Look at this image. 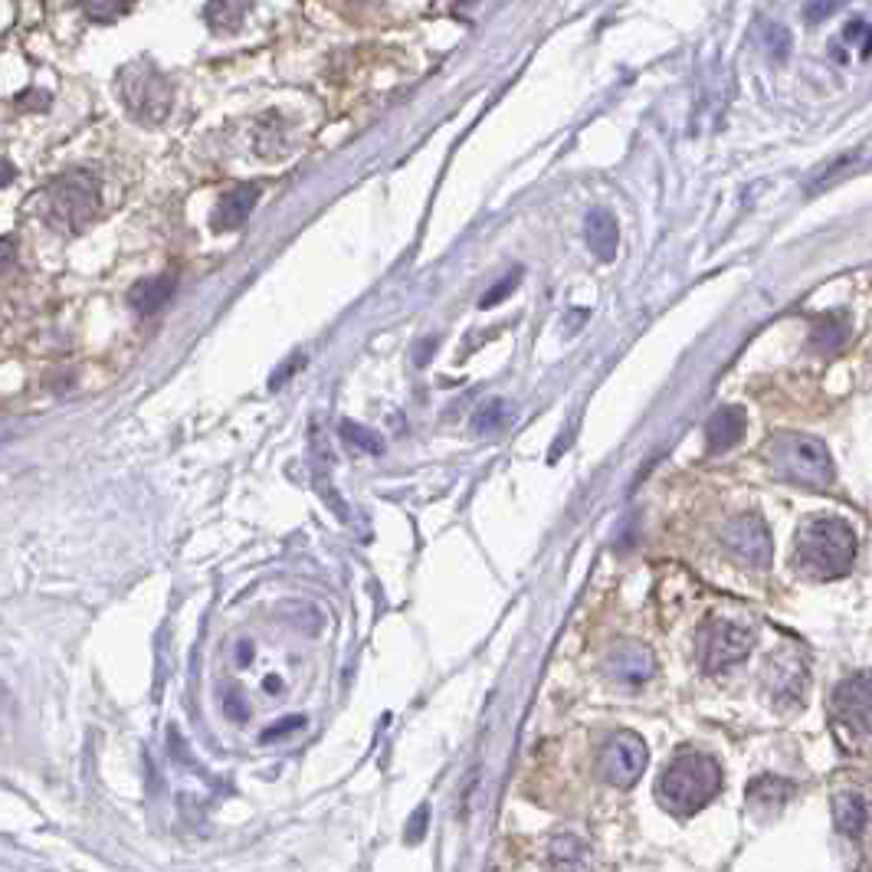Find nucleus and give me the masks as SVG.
Wrapping results in <instances>:
<instances>
[{"mask_svg":"<svg viewBox=\"0 0 872 872\" xmlns=\"http://www.w3.org/2000/svg\"><path fill=\"white\" fill-rule=\"evenodd\" d=\"M722 791V767L708 755H679L656 784L659 804L676 816H689L702 811Z\"/></svg>","mask_w":872,"mask_h":872,"instance_id":"f257e3e1","label":"nucleus"},{"mask_svg":"<svg viewBox=\"0 0 872 872\" xmlns=\"http://www.w3.org/2000/svg\"><path fill=\"white\" fill-rule=\"evenodd\" d=\"M856 558V535L843 519H814L797 535V561L807 575L833 581L850 575Z\"/></svg>","mask_w":872,"mask_h":872,"instance_id":"f03ea898","label":"nucleus"},{"mask_svg":"<svg viewBox=\"0 0 872 872\" xmlns=\"http://www.w3.org/2000/svg\"><path fill=\"white\" fill-rule=\"evenodd\" d=\"M102 194L99 180L89 172H69L57 177L47 190V217L50 224L66 233L86 231L99 214Z\"/></svg>","mask_w":872,"mask_h":872,"instance_id":"7ed1b4c3","label":"nucleus"},{"mask_svg":"<svg viewBox=\"0 0 872 872\" xmlns=\"http://www.w3.org/2000/svg\"><path fill=\"white\" fill-rule=\"evenodd\" d=\"M118 92H121V102L131 116L145 125H158L165 121L168 112H172V82L148 62H131L125 66L121 79H118Z\"/></svg>","mask_w":872,"mask_h":872,"instance_id":"20e7f679","label":"nucleus"},{"mask_svg":"<svg viewBox=\"0 0 872 872\" xmlns=\"http://www.w3.org/2000/svg\"><path fill=\"white\" fill-rule=\"evenodd\" d=\"M755 646V634L745 630L742 624L732 620H705L698 630V659L705 666V673H718L735 666L738 659H745Z\"/></svg>","mask_w":872,"mask_h":872,"instance_id":"39448f33","label":"nucleus"},{"mask_svg":"<svg viewBox=\"0 0 872 872\" xmlns=\"http://www.w3.org/2000/svg\"><path fill=\"white\" fill-rule=\"evenodd\" d=\"M833 725L836 732L846 728L843 742L846 748H863L870 742V676L866 673H856L850 676L836 696H833Z\"/></svg>","mask_w":872,"mask_h":872,"instance_id":"423d86ee","label":"nucleus"},{"mask_svg":"<svg viewBox=\"0 0 872 872\" xmlns=\"http://www.w3.org/2000/svg\"><path fill=\"white\" fill-rule=\"evenodd\" d=\"M777 460L794 482H804L811 489H826L833 482L830 453L814 437H787L777 447Z\"/></svg>","mask_w":872,"mask_h":872,"instance_id":"0eeeda50","label":"nucleus"},{"mask_svg":"<svg viewBox=\"0 0 872 872\" xmlns=\"http://www.w3.org/2000/svg\"><path fill=\"white\" fill-rule=\"evenodd\" d=\"M646 761H649V752L640 735L617 732L600 752V777L614 787H634L646 771Z\"/></svg>","mask_w":872,"mask_h":872,"instance_id":"6e6552de","label":"nucleus"},{"mask_svg":"<svg viewBox=\"0 0 872 872\" xmlns=\"http://www.w3.org/2000/svg\"><path fill=\"white\" fill-rule=\"evenodd\" d=\"M725 545L752 568H764L771 561V535L757 516H738L725 525Z\"/></svg>","mask_w":872,"mask_h":872,"instance_id":"1a4fd4ad","label":"nucleus"},{"mask_svg":"<svg viewBox=\"0 0 872 872\" xmlns=\"http://www.w3.org/2000/svg\"><path fill=\"white\" fill-rule=\"evenodd\" d=\"M607 666H610V676L620 679V683H627V686L646 683V679L656 673V659H653V653H649L643 643H634V640L620 643V646L610 653Z\"/></svg>","mask_w":872,"mask_h":872,"instance_id":"9d476101","label":"nucleus"},{"mask_svg":"<svg viewBox=\"0 0 872 872\" xmlns=\"http://www.w3.org/2000/svg\"><path fill=\"white\" fill-rule=\"evenodd\" d=\"M745 437V410L742 408H722L712 413L708 427H705V440H708V453L722 457L732 447H738Z\"/></svg>","mask_w":872,"mask_h":872,"instance_id":"9b49d317","label":"nucleus"},{"mask_svg":"<svg viewBox=\"0 0 872 872\" xmlns=\"http://www.w3.org/2000/svg\"><path fill=\"white\" fill-rule=\"evenodd\" d=\"M259 200V184H243V187H233L221 197L217 210H214V231H236L243 227V221L249 217V210L256 207Z\"/></svg>","mask_w":872,"mask_h":872,"instance_id":"f8f14e48","label":"nucleus"},{"mask_svg":"<svg viewBox=\"0 0 872 872\" xmlns=\"http://www.w3.org/2000/svg\"><path fill=\"white\" fill-rule=\"evenodd\" d=\"M175 290H177L175 276H151V280L135 283L131 292H128V298H131V308H135V312L151 315V312H158V308L168 305V298L175 295Z\"/></svg>","mask_w":872,"mask_h":872,"instance_id":"ddd939ff","label":"nucleus"},{"mask_svg":"<svg viewBox=\"0 0 872 872\" xmlns=\"http://www.w3.org/2000/svg\"><path fill=\"white\" fill-rule=\"evenodd\" d=\"M584 233H587V246L594 249L597 259L610 263L617 256V224L607 210H590Z\"/></svg>","mask_w":872,"mask_h":872,"instance_id":"4468645a","label":"nucleus"},{"mask_svg":"<svg viewBox=\"0 0 872 872\" xmlns=\"http://www.w3.org/2000/svg\"><path fill=\"white\" fill-rule=\"evenodd\" d=\"M833 823L843 836H863V830L870 823L866 801L860 794H836L833 797Z\"/></svg>","mask_w":872,"mask_h":872,"instance_id":"2eb2a0df","label":"nucleus"},{"mask_svg":"<svg viewBox=\"0 0 872 872\" xmlns=\"http://www.w3.org/2000/svg\"><path fill=\"white\" fill-rule=\"evenodd\" d=\"M804 686H807L804 663L794 659V656H781L777 666H774V683H771V689L777 693V698L787 696L791 702H801L804 698Z\"/></svg>","mask_w":872,"mask_h":872,"instance_id":"dca6fc26","label":"nucleus"},{"mask_svg":"<svg viewBox=\"0 0 872 872\" xmlns=\"http://www.w3.org/2000/svg\"><path fill=\"white\" fill-rule=\"evenodd\" d=\"M249 10V0H207V23L217 33H231L243 23Z\"/></svg>","mask_w":872,"mask_h":872,"instance_id":"f3484780","label":"nucleus"},{"mask_svg":"<svg viewBox=\"0 0 872 872\" xmlns=\"http://www.w3.org/2000/svg\"><path fill=\"white\" fill-rule=\"evenodd\" d=\"M846 335H850V322H846V315H823L820 322L814 325V345L816 351H840L843 349V342H846Z\"/></svg>","mask_w":872,"mask_h":872,"instance_id":"a211bd4d","label":"nucleus"},{"mask_svg":"<svg viewBox=\"0 0 872 872\" xmlns=\"http://www.w3.org/2000/svg\"><path fill=\"white\" fill-rule=\"evenodd\" d=\"M342 437L349 440V443H354V447H361L364 453H381L384 450V443H381V437L378 433H371L368 427H361V423H351V420H345L342 423Z\"/></svg>","mask_w":872,"mask_h":872,"instance_id":"6ab92c4d","label":"nucleus"},{"mask_svg":"<svg viewBox=\"0 0 872 872\" xmlns=\"http://www.w3.org/2000/svg\"><path fill=\"white\" fill-rule=\"evenodd\" d=\"M131 3H135V0H82V10H86L92 20H99V23H109V20L121 17Z\"/></svg>","mask_w":872,"mask_h":872,"instance_id":"aec40b11","label":"nucleus"},{"mask_svg":"<svg viewBox=\"0 0 872 872\" xmlns=\"http://www.w3.org/2000/svg\"><path fill=\"white\" fill-rule=\"evenodd\" d=\"M502 420H506V401H489L486 408L476 410V417H472V430L489 433V430L502 427Z\"/></svg>","mask_w":872,"mask_h":872,"instance_id":"412c9836","label":"nucleus"},{"mask_svg":"<svg viewBox=\"0 0 872 872\" xmlns=\"http://www.w3.org/2000/svg\"><path fill=\"white\" fill-rule=\"evenodd\" d=\"M843 37H846V43H856V47H860V57H870V27H866V20L850 23Z\"/></svg>","mask_w":872,"mask_h":872,"instance_id":"4be33fe9","label":"nucleus"},{"mask_svg":"<svg viewBox=\"0 0 872 872\" xmlns=\"http://www.w3.org/2000/svg\"><path fill=\"white\" fill-rule=\"evenodd\" d=\"M516 283H519V270H516V273H512L509 280H502V283H499L496 290L486 292L479 305H482V308H492V305H499V302H502V295H509V292L516 290Z\"/></svg>","mask_w":872,"mask_h":872,"instance_id":"5701e85b","label":"nucleus"},{"mask_svg":"<svg viewBox=\"0 0 872 872\" xmlns=\"http://www.w3.org/2000/svg\"><path fill=\"white\" fill-rule=\"evenodd\" d=\"M833 10H836V0H807L804 17H807V23H816V20H823L826 13H833Z\"/></svg>","mask_w":872,"mask_h":872,"instance_id":"b1692460","label":"nucleus"},{"mask_svg":"<svg viewBox=\"0 0 872 872\" xmlns=\"http://www.w3.org/2000/svg\"><path fill=\"white\" fill-rule=\"evenodd\" d=\"M224 708H227V715H231L233 722H243L246 715H249V708H246V702L239 698L236 689H231L227 696H224Z\"/></svg>","mask_w":872,"mask_h":872,"instance_id":"393cba45","label":"nucleus"},{"mask_svg":"<svg viewBox=\"0 0 872 872\" xmlns=\"http://www.w3.org/2000/svg\"><path fill=\"white\" fill-rule=\"evenodd\" d=\"M13 266H17V246L10 236H3L0 239V273H10Z\"/></svg>","mask_w":872,"mask_h":872,"instance_id":"a878e982","label":"nucleus"},{"mask_svg":"<svg viewBox=\"0 0 872 872\" xmlns=\"http://www.w3.org/2000/svg\"><path fill=\"white\" fill-rule=\"evenodd\" d=\"M774 43V57L784 59L787 57V47H791V40H787V33L781 30V27H771V33H767V47Z\"/></svg>","mask_w":872,"mask_h":872,"instance_id":"bb28decb","label":"nucleus"},{"mask_svg":"<svg viewBox=\"0 0 872 872\" xmlns=\"http://www.w3.org/2000/svg\"><path fill=\"white\" fill-rule=\"evenodd\" d=\"M298 725H302V715H290V718H286V722H280L276 728H266V732H263V742H273V738L286 735V732L298 728Z\"/></svg>","mask_w":872,"mask_h":872,"instance_id":"cd10ccee","label":"nucleus"},{"mask_svg":"<svg viewBox=\"0 0 872 872\" xmlns=\"http://www.w3.org/2000/svg\"><path fill=\"white\" fill-rule=\"evenodd\" d=\"M423 820H427V807H420L417 816H413V826H410V840H420V833H423Z\"/></svg>","mask_w":872,"mask_h":872,"instance_id":"c85d7f7f","label":"nucleus"},{"mask_svg":"<svg viewBox=\"0 0 872 872\" xmlns=\"http://www.w3.org/2000/svg\"><path fill=\"white\" fill-rule=\"evenodd\" d=\"M236 656H239V663L246 666L249 659H253V643H239V649H236Z\"/></svg>","mask_w":872,"mask_h":872,"instance_id":"c756f323","label":"nucleus"}]
</instances>
